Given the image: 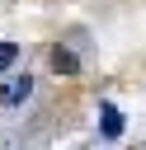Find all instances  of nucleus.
I'll return each instance as SVG.
<instances>
[{
	"instance_id": "3",
	"label": "nucleus",
	"mask_w": 146,
	"mask_h": 150,
	"mask_svg": "<svg viewBox=\"0 0 146 150\" xmlns=\"http://www.w3.org/2000/svg\"><path fill=\"white\" fill-rule=\"evenodd\" d=\"M52 70H57V75H75V70H80L75 52H66V47H52Z\"/></svg>"
},
{
	"instance_id": "1",
	"label": "nucleus",
	"mask_w": 146,
	"mask_h": 150,
	"mask_svg": "<svg viewBox=\"0 0 146 150\" xmlns=\"http://www.w3.org/2000/svg\"><path fill=\"white\" fill-rule=\"evenodd\" d=\"M28 94H33V75H14V80L0 89V103H5V108H19Z\"/></svg>"
},
{
	"instance_id": "4",
	"label": "nucleus",
	"mask_w": 146,
	"mask_h": 150,
	"mask_svg": "<svg viewBox=\"0 0 146 150\" xmlns=\"http://www.w3.org/2000/svg\"><path fill=\"white\" fill-rule=\"evenodd\" d=\"M14 56H19V47H14V42H0V70H9Z\"/></svg>"
},
{
	"instance_id": "2",
	"label": "nucleus",
	"mask_w": 146,
	"mask_h": 150,
	"mask_svg": "<svg viewBox=\"0 0 146 150\" xmlns=\"http://www.w3.org/2000/svg\"><path fill=\"white\" fill-rule=\"evenodd\" d=\"M99 131H104L108 141H113V136L122 131V112H118L113 103H104V108H99Z\"/></svg>"
}]
</instances>
